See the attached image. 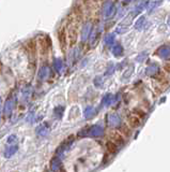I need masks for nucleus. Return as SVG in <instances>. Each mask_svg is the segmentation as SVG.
<instances>
[{"label":"nucleus","mask_w":170,"mask_h":172,"mask_svg":"<svg viewBox=\"0 0 170 172\" xmlns=\"http://www.w3.org/2000/svg\"><path fill=\"white\" fill-rule=\"evenodd\" d=\"M49 38H41L39 39V47H40V54L41 56H46L48 54L49 50V44H48Z\"/></svg>","instance_id":"1"},{"label":"nucleus","mask_w":170,"mask_h":172,"mask_svg":"<svg viewBox=\"0 0 170 172\" xmlns=\"http://www.w3.org/2000/svg\"><path fill=\"white\" fill-rule=\"evenodd\" d=\"M156 54L159 55L162 59H170V47L168 45H163L156 51Z\"/></svg>","instance_id":"2"},{"label":"nucleus","mask_w":170,"mask_h":172,"mask_svg":"<svg viewBox=\"0 0 170 172\" xmlns=\"http://www.w3.org/2000/svg\"><path fill=\"white\" fill-rule=\"evenodd\" d=\"M89 135H91V137H101V135H103L104 134V129L103 127H101V126L99 125H94L92 126V127L89 128Z\"/></svg>","instance_id":"3"},{"label":"nucleus","mask_w":170,"mask_h":172,"mask_svg":"<svg viewBox=\"0 0 170 172\" xmlns=\"http://www.w3.org/2000/svg\"><path fill=\"white\" fill-rule=\"evenodd\" d=\"M59 36V42H60V47L63 52H65V48H67V33H65V29L61 28L58 32Z\"/></svg>","instance_id":"4"},{"label":"nucleus","mask_w":170,"mask_h":172,"mask_svg":"<svg viewBox=\"0 0 170 172\" xmlns=\"http://www.w3.org/2000/svg\"><path fill=\"white\" fill-rule=\"evenodd\" d=\"M115 13V6L111 2V0H108L105 4H104V14L106 17H110L113 14Z\"/></svg>","instance_id":"5"},{"label":"nucleus","mask_w":170,"mask_h":172,"mask_svg":"<svg viewBox=\"0 0 170 172\" xmlns=\"http://www.w3.org/2000/svg\"><path fill=\"white\" fill-rule=\"evenodd\" d=\"M108 124L111 127H119L121 125V120L117 114H109L108 115Z\"/></svg>","instance_id":"6"},{"label":"nucleus","mask_w":170,"mask_h":172,"mask_svg":"<svg viewBox=\"0 0 170 172\" xmlns=\"http://www.w3.org/2000/svg\"><path fill=\"white\" fill-rule=\"evenodd\" d=\"M159 68L156 64H152L145 69V74H147V76H154L159 73Z\"/></svg>","instance_id":"7"},{"label":"nucleus","mask_w":170,"mask_h":172,"mask_svg":"<svg viewBox=\"0 0 170 172\" xmlns=\"http://www.w3.org/2000/svg\"><path fill=\"white\" fill-rule=\"evenodd\" d=\"M14 108V100L12 98H9L8 100L6 101V103H4V114L6 115H10L12 112V110H13Z\"/></svg>","instance_id":"8"},{"label":"nucleus","mask_w":170,"mask_h":172,"mask_svg":"<svg viewBox=\"0 0 170 172\" xmlns=\"http://www.w3.org/2000/svg\"><path fill=\"white\" fill-rule=\"evenodd\" d=\"M26 47L28 48V52L32 55V57L35 56V52H36V43L34 40H29L26 43Z\"/></svg>","instance_id":"9"},{"label":"nucleus","mask_w":170,"mask_h":172,"mask_svg":"<svg viewBox=\"0 0 170 172\" xmlns=\"http://www.w3.org/2000/svg\"><path fill=\"white\" fill-rule=\"evenodd\" d=\"M110 135H111V139H113V141L115 142V143H116L117 145H118V144H121V145H122L123 143H124V140H123L122 135H120V132L113 131Z\"/></svg>","instance_id":"10"},{"label":"nucleus","mask_w":170,"mask_h":172,"mask_svg":"<svg viewBox=\"0 0 170 172\" xmlns=\"http://www.w3.org/2000/svg\"><path fill=\"white\" fill-rule=\"evenodd\" d=\"M128 124H130L131 127L137 128L140 125V118L137 115H131L128 117Z\"/></svg>","instance_id":"11"},{"label":"nucleus","mask_w":170,"mask_h":172,"mask_svg":"<svg viewBox=\"0 0 170 172\" xmlns=\"http://www.w3.org/2000/svg\"><path fill=\"white\" fill-rule=\"evenodd\" d=\"M106 147H107V151L110 154H116L117 151H118V145H117L113 141H107Z\"/></svg>","instance_id":"12"},{"label":"nucleus","mask_w":170,"mask_h":172,"mask_svg":"<svg viewBox=\"0 0 170 172\" xmlns=\"http://www.w3.org/2000/svg\"><path fill=\"white\" fill-rule=\"evenodd\" d=\"M149 3H150V0H142V1L140 2V3L138 4L137 7H136V9H135V11H134L135 15H137V14H139L140 12H141L142 10L145 9V7H147Z\"/></svg>","instance_id":"13"},{"label":"nucleus","mask_w":170,"mask_h":172,"mask_svg":"<svg viewBox=\"0 0 170 172\" xmlns=\"http://www.w3.org/2000/svg\"><path fill=\"white\" fill-rule=\"evenodd\" d=\"M90 31H91V24L90 23H87L86 25L82 27V31H81V37H82V41H85L87 38H88Z\"/></svg>","instance_id":"14"},{"label":"nucleus","mask_w":170,"mask_h":172,"mask_svg":"<svg viewBox=\"0 0 170 172\" xmlns=\"http://www.w3.org/2000/svg\"><path fill=\"white\" fill-rule=\"evenodd\" d=\"M17 150H18V146L17 145H12V146H10L7 149V151H6V153H4V156L6 157H11L12 155H14L17 152Z\"/></svg>","instance_id":"15"},{"label":"nucleus","mask_w":170,"mask_h":172,"mask_svg":"<svg viewBox=\"0 0 170 172\" xmlns=\"http://www.w3.org/2000/svg\"><path fill=\"white\" fill-rule=\"evenodd\" d=\"M134 16H135V13H134V11H133V12H131V13L130 14H128V15L127 16H126V17H125V19H124V21H122V22H121V24H120V26H128V25H130V24L131 23H132V21H133V17H134Z\"/></svg>","instance_id":"16"},{"label":"nucleus","mask_w":170,"mask_h":172,"mask_svg":"<svg viewBox=\"0 0 170 172\" xmlns=\"http://www.w3.org/2000/svg\"><path fill=\"white\" fill-rule=\"evenodd\" d=\"M145 16H140V17L137 19V22L135 23V28L138 29V30H141L142 27H145Z\"/></svg>","instance_id":"17"},{"label":"nucleus","mask_w":170,"mask_h":172,"mask_svg":"<svg viewBox=\"0 0 170 172\" xmlns=\"http://www.w3.org/2000/svg\"><path fill=\"white\" fill-rule=\"evenodd\" d=\"M113 53L115 56H121L123 53V47L121 44H116L115 47H113Z\"/></svg>","instance_id":"18"},{"label":"nucleus","mask_w":170,"mask_h":172,"mask_svg":"<svg viewBox=\"0 0 170 172\" xmlns=\"http://www.w3.org/2000/svg\"><path fill=\"white\" fill-rule=\"evenodd\" d=\"M48 74H49V68L48 67H43L40 71V77L42 80H45L48 77Z\"/></svg>","instance_id":"19"},{"label":"nucleus","mask_w":170,"mask_h":172,"mask_svg":"<svg viewBox=\"0 0 170 172\" xmlns=\"http://www.w3.org/2000/svg\"><path fill=\"white\" fill-rule=\"evenodd\" d=\"M113 96L111 94H107L105 95V97L103 98V105L105 106H110L113 103Z\"/></svg>","instance_id":"20"},{"label":"nucleus","mask_w":170,"mask_h":172,"mask_svg":"<svg viewBox=\"0 0 170 172\" xmlns=\"http://www.w3.org/2000/svg\"><path fill=\"white\" fill-rule=\"evenodd\" d=\"M94 114H95V113H94L93 108H91V106L87 108L86 111H85V117H86V118H91Z\"/></svg>","instance_id":"21"},{"label":"nucleus","mask_w":170,"mask_h":172,"mask_svg":"<svg viewBox=\"0 0 170 172\" xmlns=\"http://www.w3.org/2000/svg\"><path fill=\"white\" fill-rule=\"evenodd\" d=\"M105 42L107 45H111L115 42V35L113 33H110V35H107V37L105 38Z\"/></svg>","instance_id":"22"},{"label":"nucleus","mask_w":170,"mask_h":172,"mask_svg":"<svg viewBox=\"0 0 170 172\" xmlns=\"http://www.w3.org/2000/svg\"><path fill=\"white\" fill-rule=\"evenodd\" d=\"M50 164H52V169H53V170H57L58 167L60 166L59 158H58V157H55V158L52 160V163H50Z\"/></svg>","instance_id":"23"},{"label":"nucleus","mask_w":170,"mask_h":172,"mask_svg":"<svg viewBox=\"0 0 170 172\" xmlns=\"http://www.w3.org/2000/svg\"><path fill=\"white\" fill-rule=\"evenodd\" d=\"M147 56H148V52H142V53H140V54L138 55L137 58H136V60L139 61V62H142L143 60L147 58Z\"/></svg>","instance_id":"24"},{"label":"nucleus","mask_w":170,"mask_h":172,"mask_svg":"<svg viewBox=\"0 0 170 172\" xmlns=\"http://www.w3.org/2000/svg\"><path fill=\"white\" fill-rule=\"evenodd\" d=\"M48 132V129L46 127H44V126H41V127L38 128V134L41 135H45Z\"/></svg>","instance_id":"25"},{"label":"nucleus","mask_w":170,"mask_h":172,"mask_svg":"<svg viewBox=\"0 0 170 172\" xmlns=\"http://www.w3.org/2000/svg\"><path fill=\"white\" fill-rule=\"evenodd\" d=\"M161 3H162V1H161V0H157V1L152 2V3H151V6L149 7V11L151 12L153 9H155V8H156V7H159Z\"/></svg>","instance_id":"26"},{"label":"nucleus","mask_w":170,"mask_h":172,"mask_svg":"<svg viewBox=\"0 0 170 172\" xmlns=\"http://www.w3.org/2000/svg\"><path fill=\"white\" fill-rule=\"evenodd\" d=\"M30 94H31V91H30V88H29V86H27L26 88L23 89V95H24V97H25V99H27L28 97L30 96Z\"/></svg>","instance_id":"27"},{"label":"nucleus","mask_w":170,"mask_h":172,"mask_svg":"<svg viewBox=\"0 0 170 172\" xmlns=\"http://www.w3.org/2000/svg\"><path fill=\"white\" fill-rule=\"evenodd\" d=\"M94 85L98 86V87H101L103 85V80H102V77H95V80H94Z\"/></svg>","instance_id":"28"},{"label":"nucleus","mask_w":170,"mask_h":172,"mask_svg":"<svg viewBox=\"0 0 170 172\" xmlns=\"http://www.w3.org/2000/svg\"><path fill=\"white\" fill-rule=\"evenodd\" d=\"M133 69H134V66H131L130 69H127V71H126L125 73L123 74V79H126V77L131 76V74L133 73Z\"/></svg>","instance_id":"29"},{"label":"nucleus","mask_w":170,"mask_h":172,"mask_svg":"<svg viewBox=\"0 0 170 172\" xmlns=\"http://www.w3.org/2000/svg\"><path fill=\"white\" fill-rule=\"evenodd\" d=\"M55 67H56V69L58 70V71H60V70L62 69V61L60 59H58V60H56V64H55Z\"/></svg>","instance_id":"30"},{"label":"nucleus","mask_w":170,"mask_h":172,"mask_svg":"<svg viewBox=\"0 0 170 172\" xmlns=\"http://www.w3.org/2000/svg\"><path fill=\"white\" fill-rule=\"evenodd\" d=\"M15 140H16V135H10L9 139H8V143H12V142H14Z\"/></svg>","instance_id":"31"},{"label":"nucleus","mask_w":170,"mask_h":172,"mask_svg":"<svg viewBox=\"0 0 170 172\" xmlns=\"http://www.w3.org/2000/svg\"><path fill=\"white\" fill-rule=\"evenodd\" d=\"M72 141H73V137H70L69 138V140H67V145H70L72 143ZM65 150V147H62V149H60V151L61 152H63Z\"/></svg>","instance_id":"32"},{"label":"nucleus","mask_w":170,"mask_h":172,"mask_svg":"<svg viewBox=\"0 0 170 172\" xmlns=\"http://www.w3.org/2000/svg\"><path fill=\"white\" fill-rule=\"evenodd\" d=\"M164 70L170 73V64H165L164 65Z\"/></svg>","instance_id":"33"},{"label":"nucleus","mask_w":170,"mask_h":172,"mask_svg":"<svg viewBox=\"0 0 170 172\" xmlns=\"http://www.w3.org/2000/svg\"><path fill=\"white\" fill-rule=\"evenodd\" d=\"M123 1H124L125 3H128V2H131V1H132V0H123Z\"/></svg>","instance_id":"34"}]
</instances>
